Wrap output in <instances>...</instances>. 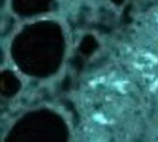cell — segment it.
Listing matches in <instances>:
<instances>
[{"label": "cell", "mask_w": 158, "mask_h": 142, "mask_svg": "<svg viewBox=\"0 0 158 142\" xmlns=\"http://www.w3.org/2000/svg\"><path fill=\"white\" fill-rule=\"evenodd\" d=\"M127 1L128 0H107V2L110 4V6L114 7V9H116V10H121L122 7H125L126 4H127Z\"/></svg>", "instance_id": "1"}]
</instances>
